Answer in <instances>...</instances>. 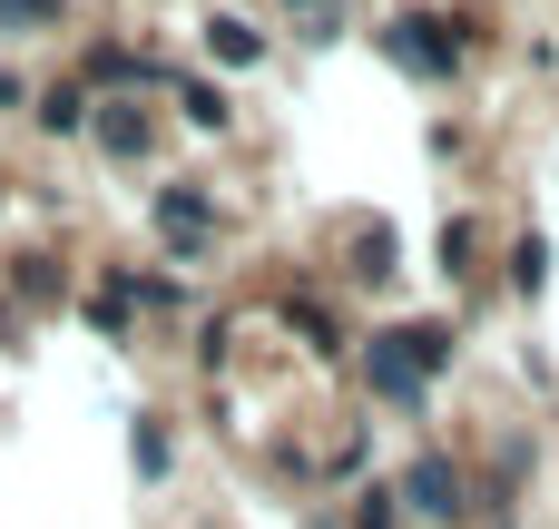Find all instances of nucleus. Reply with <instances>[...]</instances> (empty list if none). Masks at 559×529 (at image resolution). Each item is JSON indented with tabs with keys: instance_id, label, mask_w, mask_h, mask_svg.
<instances>
[{
	"instance_id": "obj_4",
	"label": "nucleus",
	"mask_w": 559,
	"mask_h": 529,
	"mask_svg": "<svg viewBox=\"0 0 559 529\" xmlns=\"http://www.w3.org/2000/svg\"><path fill=\"white\" fill-rule=\"evenodd\" d=\"M157 236H167L177 255H197V245L216 236V206H206L197 187H167V196H157Z\"/></svg>"
},
{
	"instance_id": "obj_2",
	"label": "nucleus",
	"mask_w": 559,
	"mask_h": 529,
	"mask_svg": "<svg viewBox=\"0 0 559 529\" xmlns=\"http://www.w3.org/2000/svg\"><path fill=\"white\" fill-rule=\"evenodd\" d=\"M393 501H403V520H423V529H462L472 481H462V461H452V452H413V461H403V481H393Z\"/></svg>"
},
{
	"instance_id": "obj_10",
	"label": "nucleus",
	"mask_w": 559,
	"mask_h": 529,
	"mask_svg": "<svg viewBox=\"0 0 559 529\" xmlns=\"http://www.w3.org/2000/svg\"><path fill=\"white\" fill-rule=\"evenodd\" d=\"M540 285H550V245L521 236V245H511V294H540Z\"/></svg>"
},
{
	"instance_id": "obj_13",
	"label": "nucleus",
	"mask_w": 559,
	"mask_h": 529,
	"mask_svg": "<svg viewBox=\"0 0 559 529\" xmlns=\"http://www.w3.org/2000/svg\"><path fill=\"white\" fill-rule=\"evenodd\" d=\"M295 10H314V0H295Z\"/></svg>"
},
{
	"instance_id": "obj_1",
	"label": "nucleus",
	"mask_w": 559,
	"mask_h": 529,
	"mask_svg": "<svg viewBox=\"0 0 559 529\" xmlns=\"http://www.w3.org/2000/svg\"><path fill=\"white\" fill-rule=\"evenodd\" d=\"M442 363H452V324H383V334L364 344V383H373L393 412H423V393H432Z\"/></svg>"
},
{
	"instance_id": "obj_9",
	"label": "nucleus",
	"mask_w": 559,
	"mask_h": 529,
	"mask_svg": "<svg viewBox=\"0 0 559 529\" xmlns=\"http://www.w3.org/2000/svg\"><path fill=\"white\" fill-rule=\"evenodd\" d=\"M39 128H49V137H79V128H88V98H79V88H49V98H39Z\"/></svg>"
},
{
	"instance_id": "obj_5",
	"label": "nucleus",
	"mask_w": 559,
	"mask_h": 529,
	"mask_svg": "<svg viewBox=\"0 0 559 529\" xmlns=\"http://www.w3.org/2000/svg\"><path fill=\"white\" fill-rule=\"evenodd\" d=\"M147 137H157V128H147L128 98H108V108H98V147H108V157H147Z\"/></svg>"
},
{
	"instance_id": "obj_12",
	"label": "nucleus",
	"mask_w": 559,
	"mask_h": 529,
	"mask_svg": "<svg viewBox=\"0 0 559 529\" xmlns=\"http://www.w3.org/2000/svg\"><path fill=\"white\" fill-rule=\"evenodd\" d=\"M10 20H59V0H0Z\"/></svg>"
},
{
	"instance_id": "obj_8",
	"label": "nucleus",
	"mask_w": 559,
	"mask_h": 529,
	"mask_svg": "<svg viewBox=\"0 0 559 529\" xmlns=\"http://www.w3.org/2000/svg\"><path fill=\"white\" fill-rule=\"evenodd\" d=\"M177 108H187V118H197V128H226V118H236V108H226V88H216V79H187V88H177Z\"/></svg>"
},
{
	"instance_id": "obj_6",
	"label": "nucleus",
	"mask_w": 559,
	"mask_h": 529,
	"mask_svg": "<svg viewBox=\"0 0 559 529\" xmlns=\"http://www.w3.org/2000/svg\"><path fill=\"white\" fill-rule=\"evenodd\" d=\"M128 461H138V481H167V471H177V442H167V422H157V412H138Z\"/></svg>"
},
{
	"instance_id": "obj_14",
	"label": "nucleus",
	"mask_w": 559,
	"mask_h": 529,
	"mask_svg": "<svg viewBox=\"0 0 559 529\" xmlns=\"http://www.w3.org/2000/svg\"><path fill=\"white\" fill-rule=\"evenodd\" d=\"M501 529H511V520H501Z\"/></svg>"
},
{
	"instance_id": "obj_3",
	"label": "nucleus",
	"mask_w": 559,
	"mask_h": 529,
	"mask_svg": "<svg viewBox=\"0 0 559 529\" xmlns=\"http://www.w3.org/2000/svg\"><path fill=\"white\" fill-rule=\"evenodd\" d=\"M452 20H423V10H403L393 29H383V49L403 59V69H423V79H452L462 69V39H442Z\"/></svg>"
},
{
	"instance_id": "obj_7",
	"label": "nucleus",
	"mask_w": 559,
	"mask_h": 529,
	"mask_svg": "<svg viewBox=\"0 0 559 529\" xmlns=\"http://www.w3.org/2000/svg\"><path fill=\"white\" fill-rule=\"evenodd\" d=\"M206 49H216V69H246V59H265V29H246V20H216V29H206Z\"/></svg>"
},
{
	"instance_id": "obj_11",
	"label": "nucleus",
	"mask_w": 559,
	"mask_h": 529,
	"mask_svg": "<svg viewBox=\"0 0 559 529\" xmlns=\"http://www.w3.org/2000/svg\"><path fill=\"white\" fill-rule=\"evenodd\" d=\"M354 529H403V501H393V491H364V501H354Z\"/></svg>"
}]
</instances>
